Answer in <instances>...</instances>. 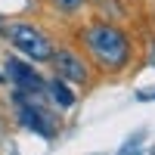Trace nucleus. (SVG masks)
Masks as SVG:
<instances>
[{
  "instance_id": "obj_2",
  "label": "nucleus",
  "mask_w": 155,
  "mask_h": 155,
  "mask_svg": "<svg viewBox=\"0 0 155 155\" xmlns=\"http://www.w3.org/2000/svg\"><path fill=\"white\" fill-rule=\"evenodd\" d=\"M3 37L19 50L22 56H28L31 62H50V56H53V44H50V37L37 28V25L9 22L3 28Z\"/></svg>"
},
{
  "instance_id": "obj_7",
  "label": "nucleus",
  "mask_w": 155,
  "mask_h": 155,
  "mask_svg": "<svg viewBox=\"0 0 155 155\" xmlns=\"http://www.w3.org/2000/svg\"><path fill=\"white\" fill-rule=\"evenodd\" d=\"M53 3H56L59 12H68V16H71V12H78L84 6V0H53Z\"/></svg>"
},
{
  "instance_id": "obj_1",
  "label": "nucleus",
  "mask_w": 155,
  "mask_h": 155,
  "mask_svg": "<svg viewBox=\"0 0 155 155\" xmlns=\"http://www.w3.org/2000/svg\"><path fill=\"white\" fill-rule=\"evenodd\" d=\"M81 37H84V47H87L90 59H93L99 68L121 71L127 62H130V41H127V34L118 25H112V22L87 25Z\"/></svg>"
},
{
  "instance_id": "obj_8",
  "label": "nucleus",
  "mask_w": 155,
  "mask_h": 155,
  "mask_svg": "<svg viewBox=\"0 0 155 155\" xmlns=\"http://www.w3.org/2000/svg\"><path fill=\"white\" fill-rule=\"evenodd\" d=\"M140 99H155V93H140Z\"/></svg>"
},
{
  "instance_id": "obj_6",
  "label": "nucleus",
  "mask_w": 155,
  "mask_h": 155,
  "mask_svg": "<svg viewBox=\"0 0 155 155\" xmlns=\"http://www.w3.org/2000/svg\"><path fill=\"white\" fill-rule=\"evenodd\" d=\"M44 90L53 96V102H56L59 109H71V106H74V93L68 90V81H62V78H56V81H47Z\"/></svg>"
},
{
  "instance_id": "obj_5",
  "label": "nucleus",
  "mask_w": 155,
  "mask_h": 155,
  "mask_svg": "<svg viewBox=\"0 0 155 155\" xmlns=\"http://www.w3.org/2000/svg\"><path fill=\"white\" fill-rule=\"evenodd\" d=\"M6 78L25 93H44V87H47V81L31 65H25L22 59H6Z\"/></svg>"
},
{
  "instance_id": "obj_3",
  "label": "nucleus",
  "mask_w": 155,
  "mask_h": 155,
  "mask_svg": "<svg viewBox=\"0 0 155 155\" xmlns=\"http://www.w3.org/2000/svg\"><path fill=\"white\" fill-rule=\"evenodd\" d=\"M16 118H19V124L25 127V130H31V134L44 137V140H53L56 137V121L50 118L34 99H28L25 90L16 93Z\"/></svg>"
},
{
  "instance_id": "obj_4",
  "label": "nucleus",
  "mask_w": 155,
  "mask_h": 155,
  "mask_svg": "<svg viewBox=\"0 0 155 155\" xmlns=\"http://www.w3.org/2000/svg\"><path fill=\"white\" fill-rule=\"evenodd\" d=\"M50 62H53V68H56V78H62V81H71V84H87L90 81L87 62H84V56H78L74 50H53Z\"/></svg>"
}]
</instances>
